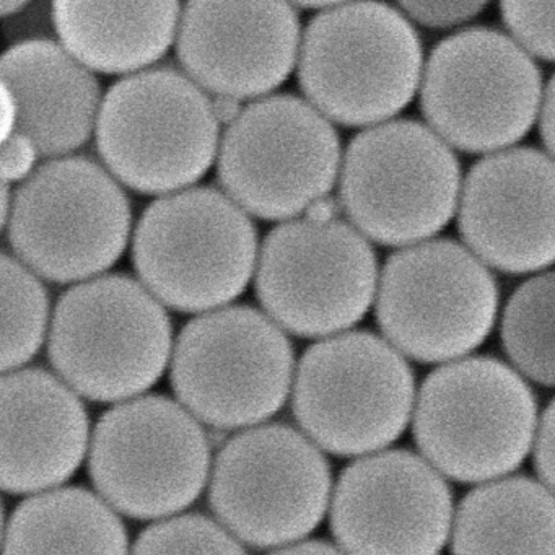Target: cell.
I'll list each match as a JSON object with an SVG mask.
<instances>
[{
	"instance_id": "obj_33",
	"label": "cell",
	"mask_w": 555,
	"mask_h": 555,
	"mask_svg": "<svg viewBox=\"0 0 555 555\" xmlns=\"http://www.w3.org/2000/svg\"><path fill=\"white\" fill-rule=\"evenodd\" d=\"M337 212H339V207L333 197H321L308 207L307 219L313 220V222H333V220H337Z\"/></svg>"
},
{
	"instance_id": "obj_18",
	"label": "cell",
	"mask_w": 555,
	"mask_h": 555,
	"mask_svg": "<svg viewBox=\"0 0 555 555\" xmlns=\"http://www.w3.org/2000/svg\"><path fill=\"white\" fill-rule=\"evenodd\" d=\"M298 48V18L282 2H191L178 28V57L199 86L242 100L281 86Z\"/></svg>"
},
{
	"instance_id": "obj_29",
	"label": "cell",
	"mask_w": 555,
	"mask_h": 555,
	"mask_svg": "<svg viewBox=\"0 0 555 555\" xmlns=\"http://www.w3.org/2000/svg\"><path fill=\"white\" fill-rule=\"evenodd\" d=\"M532 450L539 477L544 486L555 493V399L542 414Z\"/></svg>"
},
{
	"instance_id": "obj_5",
	"label": "cell",
	"mask_w": 555,
	"mask_h": 555,
	"mask_svg": "<svg viewBox=\"0 0 555 555\" xmlns=\"http://www.w3.org/2000/svg\"><path fill=\"white\" fill-rule=\"evenodd\" d=\"M170 353L167 313L151 291L126 275L83 282L57 304L51 363L92 401L138 398L164 375Z\"/></svg>"
},
{
	"instance_id": "obj_22",
	"label": "cell",
	"mask_w": 555,
	"mask_h": 555,
	"mask_svg": "<svg viewBox=\"0 0 555 555\" xmlns=\"http://www.w3.org/2000/svg\"><path fill=\"white\" fill-rule=\"evenodd\" d=\"M453 555H555V493L529 477L470 490L453 522Z\"/></svg>"
},
{
	"instance_id": "obj_2",
	"label": "cell",
	"mask_w": 555,
	"mask_h": 555,
	"mask_svg": "<svg viewBox=\"0 0 555 555\" xmlns=\"http://www.w3.org/2000/svg\"><path fill=\"white\" fill-rule=\"evenodd\" d=\"M424 67L421 38L401 9L330 4L305 34L300 83L314 108L334 121L378 126L411 105Z\"/></svg>"
},
{
	"instance_id": "obj_7",
	"label": "cell",
	"mask_w": 555,
	"mask_h": 555,
	"mask_svg": "<svg viewBox=\"0 0 555 555\" xmlns=\"http://www.w3.org/2000/svg\"><path fill=\"white\" fill-rule=\"evenodd\" d=\"M375 301L379 330L392 347L417 362L443 365L486 343L500 304L490 268L448 238L389 256Z\"/></svg>"
},
{
	"instance_id": "obj_35",
	"label": "cell",
	"mask_w": 555,
	"mask_h": 555,
	"mask_svg": "<svg viewBox=\"0 0 555 555\" xmlns=\"http://www.w3.org/2000/svg\"><path fill=\"white\" fill-rule=\"evenodd\" d=\"M27 8L25 2H12V0H4V2H0V9H2V15L4 17H9V15H15L22 9Z\"/></svg>"
},
{
	"instance_id": "obj_14",
	"label": "cell",
	"mask_w": 555,
	"mask_h": 555,
	"mask_svg": "<svg viewBox=\"0 0 555 555\" xmlns=\"http://www.w3.org/2000/svg\"><path fill=\"white\" fill-rule=\"evenodd\" d=\"M378 262L369 240L340 220H295L262 245L256 294L285 330L305 337L343 333L376 300Z\"/></svg>"
},
{
	"instance_id": "obj_11",
	"label": "cell",
	"mask_w": 555,
	"mask_h": 555,
	"mask_svg": "<svg viewBox=\"0 0 555 555\" xmlns=\"http://www.w3.org/2000/svg\"><path fill=\"white\" fill-rule=\"evenodd\" d=\"M89 469L113 508L131 518H171L206 487L210 444L186 408L165 396H142L100 418Z\"/></svg>"
},
{
	"instance_id": "obj_12",
	"label": "cell",
	"mask_w": 555,
	"mask_h": 555,
	"mask_svg": "<svg viewBox=\"0 0 555 555\" xmlns=\"http://www.w3.org/2000/svg\"><path fill=\"white\" fill-rule=\"evenodd\" d=\"M129 227L126 194L102 167L86 158H57L18 188L9 240L31 271L70 282L115 264Z\"/></svg>"
},
{
	"instance_id": "obj_32",
	"label": "cell",
	"mask_w": 555,
	"mask_h": 555,
	"mask_svg": "<svg viewBox=\"0 0 555 555\" xmlns=\"http://www.w3.org/2000/svg\"><path fill=\"white\" fill-rule=\"evenodd\" d=\"M271 555H347L340 548L327 544L323 541L295 542V544L284 545Z\"/></svg>"
},
{
	"instance_id": "obj_1",
	"label": "cell",
	"mask_w": 555,
	"mask_h": 555,
	"mask_svg": "<svg viewBox=\"0 0 555 555\" xmlns=\"http://www.w3.org/2000/svg\"><path fill=\"white\" fill-rule=\"evenodd\" d=\"M538 434V402L525 376L495 357H464L425 378L414 438L440 474L492 482L525 463Z\"/></svg>"
},
{
	"instance_id": "obj_23",
	"label": "cell",
	"mask_w": 555,
	"mask_h": 555,
	"mask_svg": "<svg viewBox=\"0 0 555 555\" xmlns=\"http://www.w3.org/2000/svg\"><path fill=\"white\" fill-rule=\"evenodd\" d=\"M4 555H128V534L109 503L82 487H66L15 508Z\"/></svg>"
},
{
	"instance_id": "obj_26",
	"label": "cell",
	"mask_w": 555,
	"mask_h": 555,
	"mask_svg": "<svg viewBox=\"0 0 555 555\" xmlns=\"http://www.w3.org/2000/svg\"><path fill=\"white\" fill-rule=\"evenodd\" d=\"M132 555H246L222 526L201 515L171 516L139 535Z\"/></svg>"
},
{
	"instance_id": "obj_28",
	"label": "cell",
	"mask_w": 555,
	"mask_h": 555,
	"mask_svg": "<svg viewBox=\"0 0 555 555\" xmlns=\"http://www.w3.org/2000/svg\"><path fill=\"white\" fill-rule=\"evenodd\" d=\"M414 25L428 30L464 27L479 17L489 4L480 0H409L398 5Z\"/></svg>"
},
{
	"instance_id": "obj_8",
	"label": "cell",
	"mask_w": 555,
	"mask_h": 555,
	"mask_svg": "<svg viewBox=\"0 0 555 555\" xmlns=\"http://www.w3.org/2000/svg\"><path fill=\"white\" fill-rule=\"evenodd\" d=\"M134 264L168 307L206 311L238 297L256 264V232L235 201L194 188L155 201L139 222Z\"/></svg>"
},
{
	"instance_id": "obj_16",
	"label": "cell",
	"mask_w": 555,
	"mask_h": 555,
	"mask_svg": "<svg viewBox=\"0 0 555 555\" xmlns=\"http://www.w3.org/2000/svg\"><path fill=\"white\" fill-rule=\"evenodd\" d=\"M453 522L447 480L405 450L350 464L331 500V529L347 555H440Z\"/></svg>"
},
{
	"instance_id": "obj_31",
	"label": "cell",
	"mask_w": 555,
	"mask_h": 555,
	"mask_svg": "<svg viewBox=\"0 0 555 555\" xmlns=\"http://www.w3.org/2000/svg\"><path fill=\"white\" fill-rule=\"evenodd\" d=\"M539 134L544 142L545 151L555 160V74L548 80L542 96L541 113H539Z\"/></svg>"
},
{
	"instance_id": "obj_27",
	"label": "cell",
	"mask_w": 555,
	"mask_h": 555,
	"mask_svg": "<svg viewBox=\"0 0 555 555\" xmlns=\"http://www.w3.org/2000/svg\"><path fill=\"white\" fill-rule=\"evenodd\" d=\"M500 17L529 56L555 63V4L502 2Z\"/></svg>"
},
{
	"instance_id": "obj_34",
	"label": "cell",
	"mask_w": 555,
	"mask_h": 555,
	"mask_svg": "<svg viewBox=\"0 0 555 555\" xmlns=\"http://www.w3.org/2000/svg\"><path fill=\"white\" fill-rule=\"evenodd\" d=\"M214 112H216L219 121L232 125L243 109L240 108L238 100L229 99V96H217L216 102H214Z\"/></svg>"
},
{
	"instance_id": "obj_17",
	"label": "cell",
	"mask_w": 555,
	"mask_h": 555,
	"mask_svg": "<svg viewBox=\"0 0 555 555\" xmlns=\"http://www.w3.org/2000/svg\"><path fill=\"white\" fill-rule=\"evenodd\" d=\"M457 230L487 266L508 275L555 264V160L531 147L486 155L463 181Z\"/></svg>"
},
{
	"instance_id": "obj_15",
	"label": "cell",
	"mask_w": 555,
	"mask_h": 555,
	"mask_svg": "<svg viewBox=\"0 0 555 555\" xmlns=\"http://www.w3.org/2000/svg\"><path fill=\"white\" fill-rule=\"evenodd\" d=\"M340 167L339 138L323 113L292 95L259 100L223 135L219 178L238 206L281 220L326 197Z\"/></svg>"
},
{
	"instance_id": "obj_13",
	"label": "cell",
	"mask_w": 555,
	"mask_h": 555,
	"mask_svg": "<svg viewBox=\"0 0 555 555\" xmlns=\"http://www.w3.org/2000/svg\"><path fill=\"white\" fill-rule=\"evenodd\" d=\"M331 495L330 464L287 425H259L220 450L210 480L217 518L256 547L291 545L318 528Z\"/></svg>"
},
{
	"instance_id": "obj_21",
	"label": "cell",
	"mask_w": 555,
	"mask_h": 555,
	"mask_svg": "<svg viewBox=\"0 0 555 555\" xmlns=\"http://www.w3.org/2000/svg\"><path fill=\"white\" fill-rule=\"evenodd\" d=\"M53 18L61 40L79 63L102 73H129L154 63L173 43L180 4L56 2Z\"/></svg>"
},
{
	"instance_id": "obj_20",
	"label": "cell",
	"mask_w": 555,
	"mask_h": 555,
	"mask_svg": "<svg viewBox=\"0 0 555 555\" xmlns=\"http://www.w3.org/2000/svg\"><path fill=\"white\" fill-rule=\"evenodd\" d=\"M0 74L17 108L14 134L38 155L57 157L86 144L100 113L99 83L69 51L53 41H24L4 54Z\"/></svg>"
},
{
	"instance_id": "obj_6",
	"label": "cell",
	"mask_w": 555,
	"mask_h": 555,
	"mask_svg": "<svg viewBox=\"0 0 555 555\" xmlns=\"http://www.w3.org/2000/svg\"><path fill=\"white\" fill-rule=\"evenodd\" d=\"M415 401L408 360L365 331L314 344L295 373V418L318 447L337 456L385 451L404 434Z\"/></svg>"
},
{
	"instance_id": "obj_9",
	"label": "cell",
	"mask_w": 555,
	"mask_h": 555,
	"mask_svg": "<svg viewBox=\"0 0 555 555\" xmlns=\"http://www.w3.org/2000/svg\"><path fill=\"white\" fill-rule=\"evenodd\" d=\"M219 119L203 90L173 69L145 70L109 89L96 121L106 167L141 193L199 180L212 164Z\"/></svg>"
},
{
	"instance_id": "obj_10",
	"label": "cell",
	"mask_w": 555,
	"mask_h": 555,
	"mask_svg": "<svg viewBox=\"0 0 555 555\" xmlns=\"http://www.w3.org/2000/svg\"><path fill=\"white\" fill-rule=\"evenodd\" d=\"M294 378L287 337L249 307L223 308L188 323L171 363V383L184 408L225 430L272 417Z\"/></svg>"
},
{
	"instance_id": "obj_19",
	"label": "cell",
	"mask_w": 555,
	"mask_h": 555,
	"mask_svg": "<svg viewBox=\"0 0 555 555\" xmlns=\"http://www.w3.org/2000/svg\"><path fill=\"white\" fill-rule=\"evenodd\" d=\"M89 417L74 389L44 370L2 378V470L5 492L41 493L66 482L82 464Z\"/></svg>"
},
{
	"instance_id": "obj_4",
	"label": "cell",
	"mask_w": 555,
	"mask_h": 555,
	"mask_svg": "<svg viewBox=\"0 0 555 555\" xmlns=\"http://www.w3.org/2000/svg\"><path fill=\"white\" fill-rule=\"evenodd\" d=\"M431 131L466 154H496L529 134L541 113L542 76L508 34L463 28L437 44L422 76Z\"/></svg>"
},
{
	"instance_id": "obj_3",
	"label": "cell",
	"mask_w": 555,
	"mask_h": 555,
	"mask_svg": "<svg viewBox=\"0 0 555 555\" xmlns=\"http://www.w3.org/2000/svg\"><path fill=\"white\" fill-rule=\"evenodd\" d=\"M453 149L427 125L392 119L360 132L340 168V203L353 227L383 246L434 240L460 206Z\"/></svg>"
},
{
	"instance_id": "obj_24",
	"label": "cell",
	"mask_w": 555,
	"mask_h": 555,
	"mask_svg": "<svg viewBox=\"0 0 555 555\" xmlns=\"http://www.w3.org/2000/svg\"><path fill=\"white\" fill-rule=\"evenodd\" d=\"M500 337L516 372L555 388V271L531 275L513 292Z\"/></svg>"
},
{
	"instance_id": "obj_30",
	"label": "cell",
	"mask_w": 555,
	"mask_h": 555,
	"mask_svg": "<svg viewBox=\"0 0 555 555\" xmlns=\"http://www.w3.org/2000/svg\"><path fill=\"white\" fill-rule=\"evenodd\" d=\"M2 177L4 180H22L30 173L38 152L24 135L14 134L2 141Z\"/></svg>"
},
{
	"instance_id": "obj_25",
	"label": "cell",
	"mask_w": 555,
	"mask_h": 555,
	"mask_svg": "<svg viewBox=\"0 0 555 555\" xmlns=\"http://www.w3.org/2000/svg\"><path fill=\"white\" fill-rule=\"evenodd\" d=\"M48 297L34 272L2 256V370H21L43 344Z\"/></svg>"
}]
</instances>
